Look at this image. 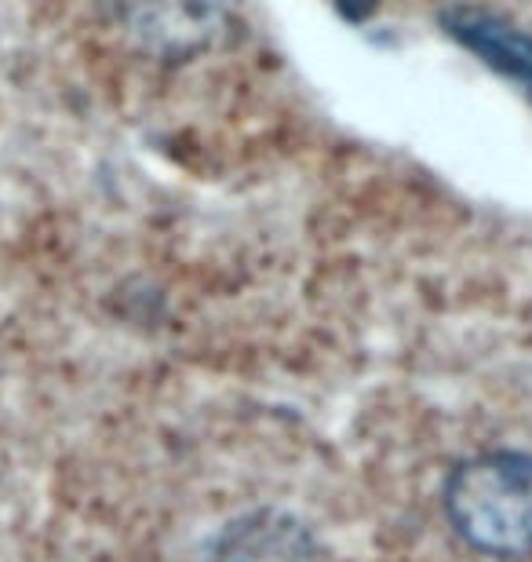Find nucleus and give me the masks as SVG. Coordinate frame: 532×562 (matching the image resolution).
I'll return each instance as SVG.
<instances>
[{
    "label": "nucleus",
    "instance_id": "nucleus-1",
    "mask_svg": "<svg viewBox=\"0 0 532 562\" xmlns=\"http://www.w3.org/2000/svg\"><path fill=\"white\" fill-rule=\"evenodd\" d=\"M445 519L478 555L532 559V453L489 449L449 471Z\"/></svg>",
    "mask_w": 532,
    "mask_h": 562
},
{
    "label": "nucleus",
    "instance_id": "nucleus-2",
    "mask_svg": "<svg viewBox=\"0 0 532 562\" xmlns=\"http://www.w3.org/2000/svg\"><path fill=\"white\" fill-rule=\"evenodd\" d=\"M121 26L135 48L183 63L230 37V0H121Z\"/></svg>",
    "mask_w": 532,
    "mask_h": 562
},
{
    "label": "nucleus",
    "instance_id": "nucleus-3",
    "mask_svg": "<svg viewBox=\"0 0 532 562\" xmlns=\"http://www.w3.org/2000/svg\"><path fill=\"white\" fill-rule=\"evenodd\" d=\"M321 544L310 526L285 508H256L226 522L208 562H318Z\"/></svg>",
    "mask_w": 532,
    "mask_h": 562
},
{
    "label": "nucleus",
    "instance_id": "nucleus-4",
    "mask_svg": "<svg viewBox=\"0 0 532 562\" xmlns=\"http://www.w3.org/2000/svg\"><path fill=\"white\" fill-rule=\"evenodd\" d=\"M445 30L463 48L485 59L493 70L511 77L532 95V37L511 26L500 15H489L482 8H452L445 15Z\"/></svg>",
    "mask_w": 532,
    "mask_h": 562
}]
</instances>
